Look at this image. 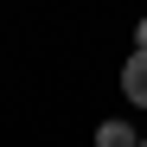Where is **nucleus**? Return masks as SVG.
Instances as JSON below:
<instances>
[{
	"mask_svg": "<svg viewBox=\"0 0 147 147\" xmlns=\"http://www.w3.org/2000/svg\"><path fill=\"white\" fill-rule=\"evenodd\" d=\"M121 96H128L134 109H147V45H134L128 64H121Z\"/></svg>",
	"mask_w": 147,
	"mask_h": 147,
	"instance_id": "obj_1",
	"label": "nucleus"
},
{
	"mask_svg": "<svg viewBox=\"0 0 147 147\" xmlns=\"http://www.w3.org/2000/svg\"><path fill=\"white\" fill-rule=\"evenodd\" d=\"M96 147H141V141H134L128 121H102V128H96Z\"/></svg>",
	"mask_w": 147,
	"mask_h": 147,
	"instance_id": "obj_2",
	"label": "nucleus"
},
{
	"mask_svg": "<svg viewBox=\"0 0 147 147\" xmlns=\"http://www.w3.org/2000/svg\"><path fill=\"white\" fill-rule=\"evenodd\" d=\"M141 45H147V19H141Z\"/></svg>",
	"mask_w": 147,
	"mask_h": 147,
	"instance_id": "obj_3",
	"label": "nucleus"
},
{
	"mask_svg": "<svg viewBox=\"0 0 147 147\" xmlns=\"http://www.w3.org/2000/svg\"><path fill=\"white\" fill-rule=\"evenodd\" d=\"M141 147H147V141H141Z\"/></svg>",
	"mask_w": 147,
	"mask_h": 147,
	"instance_id": "obj_4",
	"label": "nucleus"
}]
</instances>
